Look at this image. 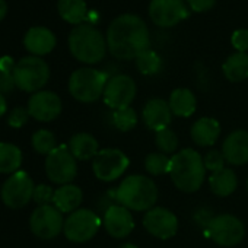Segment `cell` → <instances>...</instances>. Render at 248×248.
I'll return each mask as SVG.
<instances>
[{
    "mask_svg": "<svg viewBox=\"0 0 248 248\" xmlns=\"http://www.w3.org/2000/svg\"><path fill=\"white\" fill-rule=\"evenodd\" d=\"M151 35L146 22L133 14H124L112 19L107 31L108 51L118 60L138 59L149 50Z\"/></svg>",
    "mask_w": 248,
    "mask_h": 248,
    "instance_id": "cell-1",
    "label": "cell"
},
{
    "mask_svg": "<svg viewBox=\"0 0 248 248\" xmlns=\"http://www.w3.org/2000/svg\"><path fill=\"white\" fill-rule=\"evenodd\" d=\"M206 171L207 170L200 154L188 148L171 156L168 174L178 190L184 193H194L202 187Z\"/></svg>",
    "mask_w": 248,
    "mask_h": 248,
    "instance_id": "cell-2",
    "label": "cell"
},
{
    "mask_svg": "<svg viewBox=\"0 0 248 248\" xmlns=\"http://www.w3.org/2000/svg\"><path fill=\"white\" fill-rule=\"evenodd\" d=\"M118 204L135 212H148L158 200V188L152 178L145 175H129L115 190Z\"/></svg>",
    "mask_w": 248,
    "mask_h": 248,
    "instance_id": "cell-3",
    "label": "cell"
},
{
    "mask_svg": "<svg viewBox=\"0 0 248 248\" xmlns=\"http://www.w3.org/2000/svg\"><path fill=\"white\" fill-rule=\"evenodd\" d=\"M107 40L91 24L75 27L69 34V50L72 56L86 64L99 63L107 53Z\"/></svg>",
    "mask_w": 248,
    "mask_h": 248,
    "instance_id": "cell-4",
    "label": "cell"
},
{
    "mask_svg": "<svg viewBox=\"0 0 248 248\" xmlns=\"http://www.w3.org/2000/svg\"><path fill=\"white\" fill-rule=\"evenodd\" d=\"M108 79L105 72L82 67L72 73L69 79V92L80 102H93L104 95Z\"/></svg>",
    "mask_w": 248,
    "mask_h": 248,
    "instance_id": "cell-5",
    "label": "cell"
},
{
    "mask_svg": "<svg viewBox=\"0 0 248 248\" xmlns=\"http://www.w3.org/2000/svg\"><path fill=\"white\" fill-rule=\"evenodd\" d=\"M14 79L19 89L25 92H38L50 79L48 64L37 56L21 59L14 69Z\"/></svg>",
    "mask_w": 248,
    "mask_h": 248,
    "instance_id": "cell-6",
    "label": "cell"
},
{
    "mask_svg": "<svg viewBox=\"0 0 248 248\" xmlns=\"http://www.w3.org/2000/svg\"><path fill=\"white\" fill-rule=\"evenodd\" d=\"M46 172L56 184H70L78 174L76 158L64 145L57 146L46 159Z\"/></svg>",
    "mask_w": 248,
    "mask_h": 248,
    "instance_id": "cell-7",
    "label": "cell"
},
{
    "mask_svg": "<svg viewBox=\"0 0 248 248\" xmlns=\"http://www.w3.org/2000/svg\"><path fill=\"white\" fill-rule=\"evenodd\" d=\"M101 226L99 217L89 209H78L64 220V235L72 242H86L92 239Z\"/></svg>",
    "mask_w": 248,
    "mask_h": 248,
    "instance_id": "cell-8",
    "label": "cell"
},
{
    "mask_svg": "<svg viewBox=\"0 0 248 248\" xmlns=\"http://www.w3.org/2000/svg\"><path fill=\"white\" fill-rule=\"evenodd\" d=\"M129 158L120 149H102L93 158L92 170L98 180L109 183L121 177L129 168Z\"/></svg>",
    "mask_w": 248,
    "mask_h": 248,
    "instance_id": "cell-9",
    "label": "cell"
},
{
    "mask_svg": "<svg viewBox=\"0 0 248 248\" xmlns=\"http://www.w3.org/2000/svg\"><path fill=\"white\" fill-rule=\"evenodd\" d=\"M209 236L222 247H233L244 239V223L232 215H217L207 225Z\"/></svg>",
    "mask_w": 248,
    "mask_h": 248,
    "instance_id": "cell-10",
    "label": "cell"
},
{
    "mask_svg": "<svg viewBox=\"0 0 248 248\" xmlns=\"http://www.w3.org/2000/svg\"><path fill=\"white\" fill-rule=\"evenodd\" d=\"M31 231L43 239L56 238L64 228L63 213L54 204L38 206L30 219Z\"/></svg>",
    "mask_w": 248,
    "mask_h": 248,
    "instance_id": "cell-11",
    "label": "cell"
},
{
    "mask_svg": "<svg viewBox=\"0 0 248 248\" xmlns=\"http://www.w3.org/2000/svg\"><path fill=\"white\" fill-rule=\"evenodd\" d=\"M34 183L31 177L24 171L12 174L2 188V200L11 209H21L30 203L34 196Z\"/></svg>",
    "mask_w": 248,
    "mask_h": 248,
    "instance_id": "cell-12",
    "label": "cell"
},
{
    "mask_svg": "<svg viewBox=\"0 0 248 248\" xmlns=\"http://www.w3.org/2000/svg\"><path fill=\"white\" fill-rule=\"evenodd\" d=\"M136 96V83L127 75H115L108 79L104 89V102L114 109L127 108Z\"/></svg>",
    "mask_w": 248,
    "mask_h": 248,
    "instance_id": "cell-13",
    "label": "cell"
},
{
    "mask_svg": "<svg viewBox=\"0 0 248 248\" xmlns=\"http://www.w3.org/2000/svg\"><path fill=\"white\" fill-rule=\"evenodd\" d=\"M190 11L184 0H152L149 5V16L152 22L161 28H171L187 19Z\"/></svg>",
    "mask_w": 248,
    "mask_h": 248,
    "instance_id": "cell-14",
    "label": "cell"
},
{
    "mask_svg": "<svg viewBox=\"0 0 248 248\" xmlns=\"http://www.w3.org/2000/svg\"><path fill=\"white\" fill-rule=\"evenodd\" d=\"M143 226L151 235L159 239H170L178 231V219L165 207H152L143 216Z\"/></svg>",
    "mask_w": 248,
    "mask_h": 248,
    "instance_id": "cell-15",
    "label": "cell"
},
{
    "mask_svg": "<svg viewBox=\"0 0 248 248\" xmlns=\"http://www.w3.org/2000/svg\"><path fill=\"white\" fill-rule=\"evenodd\" d=\"M28 112L38 121H53L62 112V99L51 91H38L28 101Z\"/></svg>",
    "mask_w": 248,
    "mask_h": 248,
    "instance_id": "cell-16",
    "label": "cell"
},
{
    "mask_svg": "<svg viewBox=\"0 0 248 248\" xmlns=\"http://www.w3.org/2000/svg\"><path fill=\"white\" fill-rule=\"evenodd\" d=\"M104 226L112 238H126L135 228V220L127 207L111 204L104 215Z\"/></svg>",
    "mask_w": 248,
    "mask_h": 248,
    "instance_id": "cell-17",
    "label": "cell"
},
{
    "mask_svg": "<svg viewBox=\"0 0 248 248\" xmlns=\"http://www.w3.org/2000/svg\"><path fill=\"white\" fill-rule=\"evenodd\" d=\"M222 155L231 165H245L248 162V132L235 130L229 133L223 142Z\"/></svg>",
    "mask_w": 248,
    "mask_h": 248,
    "instance_id": "cell-18",
    "label": "cell"
},
{
    "mask_svg": "<svg viewBox=\"0 0 248 248\" xmlns=\"http://www.w3.org/2000/svg\"><path fill=\"white\" fill-rule=\"evenodd\" d=\"M142 117L148 129L159 132V130L168 129L170 123L172 120V111L167 101L161 98H154L146 102Z\"/></svg>",
    "mask_w": 248,
    "mask_h": 248,
    "instance_id": "cell-19",
    "label": "cell"
},
{
    "mask_svg": "<svg viewBox=\"0 0 248 248\" xmlns=\"http://www.w3.org/2000/svg\"><path fill=\"white\" fill-rule=\"evenodd\" d=\"M24 46L31 54L41 57L54 50L56 35L46 27H32L24 37Z\"/></svg>",
    "mask_w": 248,
    "mask_h": 248,
    "instance_id": "cell-20",
    "label": "cell"
},
{
    "mask_svg": "<svg viewBox=\"0 0 248 248\" xmlns=\"http://www.w3.org/2000/svg\"><path fill=\"white\" fill-rule=\"evenodd\" d=\"M220 136V124L212 117L199 118L191 127V139L200 148H207L216 143Z\"/></svg>",
    "mask_w": 248,
    "mask_h": 248,
    "instance_id": "cell-21",
    "label": "cell"
},
{
    "mask_svg": "<svg viewBox=\"0 0 248 248\" xmlns=\"http://www.w3.org/2000/svg\"><path fill=\"white\" fill-rule=\"evenodd\" d=\"M83 200V193L78 186L73 184H66L62 186L54 191L53 197V204L62 212V213H72L78 210Z\"/></svg>",
    "mask_w": 248,
    "mask_h": 248,
    "instance_id": "cell-22",
    "label": "cell"
},
{
    "mask_svg": "<svg viewBox=\"0 0 248 248\" xmlns=\"http://www.w3.org/2000/svg\"><path fill=\"white\" fill-rule=\"evenodd\" d=\"M170 108L177 117H190L194 114L197 107V99L194 93L187 88H178L170 95Z\"/></svg>",
    "mask_w": 248,
    "mask_h": 248,
    "instance_id": "cell-23",
    "label": "cell"
},
{
    "mask_svg": "<svg viewBox=\"0 0 248 248\" xmlns=\"http://www.w3.org/2000/svg\"><path fill=\"white\" fill-rule=\"evenodd\" d=\"M69 149L73 154V156L79 161L92 159L99 152L96 139L89 133H78L72 136L69 142Z\"/></svg>",
    "mask_w": 248,
    "mask_h": 248,
    "instance_id": "cell-24",
    "label": "cell"
},
{
    "mask_svg": "<svg viewBox=\"0 0 248 248\" xmlns=\"http://www.w3.org/2000/svg\"><path fill=\"white\" fill-rule=\"evenodd\" d=\"M57 11L62 19L76 27L82 25L89 14L85 0H59Z\"/></svg>",
    "mask_w": 248,
    "mask_h": 248,
    "instance_id": "cell-25",
    "label": "cell"
},
{
    "mask_svg": "<svg viewBox=\"0 0 248 248\" xmlns=\"http://www.w3.org/2000/svg\"><path fill=\"white\" fill-rule=\"evenodd\" d=\"M209 186L213 194L219 197H226L235 191L238 180L231 168H223L217 172H212V175L209 177Z\"/></svg>",
    "mask_w": 248,
    "mask_h": 248,
    "instance_id": "cell-26",
    "label": "cell"
},
{
    "mask_svg": "<svg viewBox=\"0 0 248 248\" xmlns=\"http://www.w3.org/2000/svg\"><path fill=\"white\" fill-rule=\"evenodd\" d=\"M223 75L231 82H242L248 78V54L247 53H233L231 54L223 66Z\"/></svg>",
    "mask_w": 248,
    "mask_h": 248,
    "instance_id": "cell-27",
    "label": "cell"
},
{
    "mask_svg": "<svg viewBox=\"0 0 248 248\" xmlns=\"http://www.w3.org/2000/svg\"><path fill=\"white\" fill-rule=\"evenodd\" d=\"M22 164V152L12 143H0V174H15Z\"/></svg>",
    "mask_w": 248,
    "mask_h": 248,
    "instance_id": "cell-28",
    "label": "cell"
},
{
    "mask_svg": "<svg viewBox=\"0 0 248 248\" xmlns=\"http://www.w3.org/2000/svg\"><path fill=\"white\" fill-rule=\"evenodd\" d=\"M112 124L121 132H130L138 126V114L132 107L114 109L111 115Z\"/></svg>",
    "mask_w": 248,
    "mask_h": 248,
    "instance_id": "cell-29",
    "label": "cell"
},
{
    "mask_svg": "<svg viewBox=\"0 0 248 248\" xmlns=\"http://www.w3.org/2000/svg\"><path fill=\"white\" fill-rule=\"evenodd\" d=\"M136 67L142 75L151 76L155 75L161 70L162 67V60L158 56L156 51L154 50H146L136 59Z\"/></svg>",
    "mask_w": 248,
    "mask_h": 248,
    "instance_id": "cell-30",
    "label": "cell"
},
{
    "mask_svg": "<svg viewBox=\"0 0 248 248\" xmlns=\"http://www.w3.org/2000/svg\"><path fill=\"white\" fill-rule=\"evenodd\" d=\"M171 158L162 152L149 154L145 159V168L151 175H164L170 172Z\"/></svg>",
    "mask_w": 248,
    "mask_h": 248,
    "instance_id": "cell-31",
    "label": "cell"
},
{
    "mask_svg": "<svg viewBox=\"0 0 248 248\" xmlns=\"http://www.w3.org/2000/svg\"><path fill=\"white\" fill-rule=\"evenodd\" d=\"M31 142H32V148L41 155H50L57 148L54 133H51L50 130H44V129L35 132L32 135Z\"/></svg>",
    "mask_w": 248,
    "mask_h": 248,
    "instance_id": "cell-32",
    "label": "cell"
},
{
    "mask_svg": "<svg viewBox=\"0 0 248 248\" xmlns=\"http://www.w3.org/2000/svg\"><path fill=\"white\" fill-rule=\"evenodd\" d=\"M155 142H156L158 149L165 155L167 154H174L177 151V148H178V136L171 129H164V130L156 132Z\"/></svg>",
    "mask_w": 248,
    "mask_h": 248,
    "instance_id": "cell-33",
    "label": "cell"
},
{
    "mask_svg": "<svg viewBox=\"0 0 248 248\" xmlns=\"http://www.w3.org/2000/svg\"><path fill=\"white\" fill-rule=\"evenodd\" d=\"M203 162H204V167L207 171L210 172H217L220 170H223L225 167V158L223 155L219 152V151H210L206 154V156L203 158Z\"/></svg>",
    "mask_w": 248,
    "mask_h": 248,
    "instance_id": "cell-34",
    "label": "cell"
},
{
    "mask_svg": "<svg viewBox=\"0 0 248 248\" xmlns=\"http://www.w3.org/2000/svg\"><path fill=\"white\" fill-rule=\"evenodd\" d=\"M53 197H54V191L50 186L47 184H40L35 187L34 190V196L32 199L40 204V206H46V204H50L53 202Z\"/></svg>",
    "mask_w": 248,
    "mask_h": 248,
    "instance_id": "cell-35",
    "label": "cell"
},
{
    "mask_svg": "<svg viewBox=\"0 0 248 248\" xmlns=\"http://www.w3.org/2000/svg\"><path fill=\"white\" fill-rule=\"evenodd\" d=\"M28 117H30V112H28V108H22V107H16L11 111L9 117H8V123L11 127H15V129H19L22 127L24 124L28 121Z\"/></svg>",
    "mask_w": 248,
    "mask_h": 248,
    "instance_id": "cell-36",
    "label": "cell"
},
{
    "mask_svg": "<svg viewBox=\"0 0 248 248\" xmlns=\"http://www.w3.org/2000/svg\"><path fill=\"white\" fill-rule=\"evenodd\" d=\"M231 43L232 47L238 51V53H247L248 50V30H236L232 37H231Z\"/></svg>",
    "mask_w": 248,
    "mask_h": 248,
    "instance_id": "cell-37",
    "label": "cell"
},
{
    "mask_svg": "<svg viewBox=\"0 0 248 248\" xmlns=\"http://www.w3.org/2000/svg\"><path fill=\"white\" fill-rule=\"evenodd\" d=\"M216 3V0H187V5L193 12L202 14L210 11Z\"/></svg>",
    "mask_w": 248,
    "mask_h": 248,
    "instance_id": "cell-38",
    "label": "cell"
},
{
    "mask_svg": "<svg viewBox=\"0 0 248 248\" xmlns=\"http://www.w3.org/2000/svg\"><path fill=\"white\" fill-rule=\"evenodd\" d=\"M16 86L14 73H6V72H0V93H8L12 92V89Z\"/></svg>",
    "mask_w": 248,
    "mask_h": 248,
    "instance_id": "cell-39",
    "label": "cell"
},
{
    "mask_svg": "<svg viewBox=\"0 0 248 248\" xmlns=\"http://www.w3.org/2000/svg\"><path fill=\"white\" fill-rule=\"evenodd\" d=\"M16 63L14 62L12 57H2L0 59V72H6V73H14V69H15Z\"/></svg>",
    "mask_w": 248,
    "mask_h": 248,
    "instance_id": "cell-40",
    "label": "cell"
},
{
    "mask_svg": "<svg viewBox=\"0 0 248 248\" xmlns=\"http://www.w3.org/2000/svg\"><path fill=\"white\" fill-rule=\"evenodd\" d=\"M8 15V3L5 0H0V21H3Z\"/></svg>",
    "mask_w": 248,
    "mask_h": 248,
    "instance_id": "cell-41",
    "label": "cell"
},
{
    "mask_svg": "<svg viewBox=\"0 0 248 248\" xmlns=\"http://www.w3.org/2000/svg\"><path fill=\"white\" fill-rule=\"evenodd\" d=\"M6 109H8L6 99H5V96L2 93H0V117H3L6 114Z\"/></svg>",
    "mask_w": 248,
    "mask_h": 248,
    "instance_id": "cell-42",
    "label": "cell"
},
{
    "mask_svg": "<svg viewBox=\"0 0 248 248\" xmlns=\"http://www.w3.org/2000/svg\"><path fill=\"white\" fill-rule=\"evenodd\" d=\"M121 248H138L135 244H130V242H127V244H124V245H121Z\"/></svg>",
    "mask_w": 248,
    "mask_h": 248,
    "instance_id": "cell-43",
    "label": "cell"
},
{
    "mask_svg": "<svg viewBox=\"0 0 248 248\" xmlns=\"http://www.w3.org/2000/svg\"><path fill=\"white\" fill-rule=\"evenodd\" d=\"M247 188H248V181H247Z\"/></svg>",
    "mask_w": 248,
    "mask_h": 248,
    "instance_id": "cell-44",
    "label": "cell"
}]
</instances>
